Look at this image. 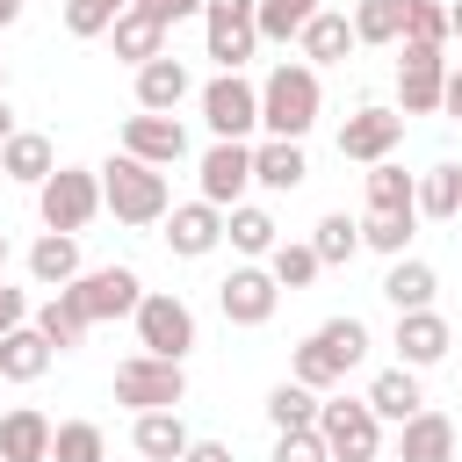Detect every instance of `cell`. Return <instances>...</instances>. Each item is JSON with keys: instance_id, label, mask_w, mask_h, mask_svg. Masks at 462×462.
I'll return each mask as SVG.
<instances>
[{"instance_id": "obj_1", "label": "cell", "mask_w": 462, "mask_h": 462, "mask_svg": "<svg viewBox=\"0 0 462 462\" xmlns=\"http://www.w3.org/2000/svg\"><path fill=\"white\" fill-rule=\"evenodd\" d=\"M318 108H325V87H318V65H303V58H282L267 79H260V130L267 137H310V123H318Z\"/></svg>"}, {"instance_id": "obj_2", "label": "cell", "mask_w": 462, "mask_h": 462, "mask_svg": "<svg viewBox=\"0 0 462 462\" xmlns=\"http://www.w3.org/2000/svg\"><path fill=\"white\" fill-rule=\"evenodd\" d=\"M94 173H101V209H108L116 224H159V217L173 209L166 166H144V159L116 152V159H108V166H94Z\"/></svg>"}, {"instance_id": "obj_3", "label": "cell", "mask_w": 462, "mask_h": 462, "mask_svg": "<svg viewBox=\"0 0 462 462\" xmlns=\"http://www.w3.org/2000/svg\"><path fill=\"white\" fill-rule=\"evenodd\" d=\"M36 217H43V231H72L79 238L101 217V173L94 166H51L36 180Z\"/></svg>"}, {"instance_id": "obj_4", "label": "cell", "mask_w": 462, "mask_h": 462, "mask_svg": "<svg viewBox=\"0 0 462 462\" xmlns=\"http://www.w3.org/2000/svg\"><path fill=\"white\" fill-rule=\"evenodd\" d=\"M318 440L332 462H383V419L368 397H318Z\"/></svg>"}, {"instance_id": "obj_5", "label": "cell", "mask_w": 462, "mask_h": 462, "mask_svg": "<svg viewBox=\"0 0 462 462\" xmlns=\"http://www.w3.org/2000/svg\"><path fill=\"white\" fill-rule=\"evenodd\" d=\"M180 397H188V368L180 361H166V354H130V361H116V404H130V411H180Z\"/></svg>"}, {"instance_id": "obj_6", "label": "cell", "mask_w": 462, "mask_h": 462, "mask_svg": "<svg viewBox=\"0 0 462 462\" xmlns=\"http://www.w3.org/2000/svg\"><path fill=\"white\" fill-rule=\"evenodd\" d=\"M130 318H137V346L144 354H166V361H188L195 354V310L173 289H144Z\"/></svg>"}, {"instance_id": "obj_7", "label": "cell", "mask_w": 462, "mask_h": 462, "mask_svg": "<svg viewBox=\"0 0 462 462\" xmlns=\"http://www.w3.org/2000/svg\"><path fill=\"white\" fill-rule=\"evenodd\" d=\"M202 43H209L217 72H245V58L260 51L253 0H202Z\"/></svg>"}, {"instance_id": "obj_8", "label": "cell", "mask_w": 462, "mask_h": 462, "mask_svg": "<svg viewBox=\"0 0 462 462\" xmlns=\"http://www.w3.org/2000/svg\"><path fill=\"white\" fill-rule=\"evenodd\" d=\"M65 296L87 310V325H108V318H130V310H137L144 282H137V267H79V274L65 282Z\"/></svg>"}, {"instance_id": "obj_9", "label": "cell", "mask_w": 462, "mask_h": 462, "mask_svg": "<svg viewBox=\"0 0 462 462\" xmlns=\"http://www.w3.org/2000/svg\"><path fill=\"white\" fill-rule=\"evenodd\" d=\"M397 116H440V87H448V58L440 43H397Z\"/></svg>"}, {"instance_id": "obj_10", "label": "cell", "mask_w": 462, "mask_h": 462, "mask_svg": "<svg viewBox=\"0 0 462 462\" xmlns=\"http://www.w3.org/2000/svg\"><path fill=\"white\" fill-rule=\"evenodd\" d=\"M202 123H209V137H253L260 130V87L245 72H217L202 87Z\"/></svg>"}, {"instance_id": "obj_11", "label": "cell", "mask_w": 462, "mask_h": 462, "mask_svg": "<svg viewBox=\"0 0 462 462\" xmlns=\"http://www.w3.org/2000/svg\"><path fill=\"white\" fill-rule=\"evenodd\" d=\"M274 303H282V282L267 274V260H245V267H231L224 282H217V310L231 318V325H267L274 318Z\"/></svg>"}, {"instance_id": "obj_12", "label": "cell", "mask_w": 462, "mask_h": 462, "mask_svg": "<svg viewBox=\"0 0 462 462\" xmlns=\"http://www.w3.org/2000/svg\"><path fill=\"white\" fill-rule=\"evenodd\" d=\"M195 180H202V202H217V209L245 202V188H253V144H245V137H217V144L202 152Z\"/></svg>"}, {"instance_id": "obj_13", "label": "cell", "mask_w": 462, "mask_h": 462, "mask_svg": "<svg viewBox=\"0 0 462 462\" xmlns=\"http://www.w3.org/2000/svg\"><path fill=\"white\" fill-rule=\"evenodd\" d=\"M404 144V116L397 108H354L346 123H339V159H361V166H375V159H390Z\"/></svg>"}, {"instance_id": "obj_14", "label": "cell", "mask_w": 462, "mask_h": 462, "mask_svg": "<svg viewBox=\"0 0 462 462\" xmlns=\"http://www.w3.org/2000/svg\"><path fill=\"white\" fill-rule=\"evenodd\" d=\"M123 152L144 159V166H180V159H188V123H180V116L137 108V116L123 123Z\"/></svg>"}, {"instance_id": "obj_15", "label": "cell", "mask_w": 462, "mask_h": 462, "mask_svg": "<svg viewBox=\"0 0 462 462\" xmlns=\"http://www.w3.org/2000/svg\"><path fill=\"white\" fill-rule=\"evenodd\" d=\"M159 224H166V245H173L180 260H202V253H217V245H224V209H217V202H202V195H195V202H180V209H166Z\"/></svg>"}, {"instance_id": "obj_16", "label": "cell", "mask_w": 462, "mask_h": 462, "mask_svg": "<svg viewBox=\"0 0 462 462\" xmlns=\"http://www.w3.org/2000/svg\"><path fill=\"white\" fill-rule=\"evenodd\" d=\"M397 361L404 368H433V361H448V346H455V332H448V318L426 303V310H397Z\"/></svg>"}, {"instance_id": "obj_17", "label": "cell", "mask_w": 462, "mask_h": 462, "mask_svg": "<svg viewBox=\"0 0 462 462\" xmlns=\"http://www.w3.org/2000/svg\"><path fill=\"white\" fill-rule=\"evenodd\" d=\"M397 462H455V419L419 404L404 426H397Z\"/></svg>"}, {"instance_id": "obj_18", "label": "cell", "mask_w": 462, "mask_h": 462, "mask_svg": "<svg viewBox=\"0 0 462 462\" xmlns=\"http://www.w3.org/2000/svg\"><path fill=\"white\" fill-rule=\"evenodd\" d=\"M188 94H195V79H188V65H180V58H166V51H159V58H144V65H137V108L173 116Z\"/></svg>"}, {"instance_id": "obj_19", "label": "cell", "mask_w": 462, "mask_h": 462, "mask_svg": "<svg viewBox=\"0 0 462 462\" xmlns=\"http://www.w3.org/2000/svg\"><path fill=\"white\" fill-rule=\"evenodd\" d=\"M0 462H51V419L36 404L0 411Z\"/></svg>"}, {"instance_id": "obj_20", "label": "cell", "mask_w": 462, "mask_h": 462, "mask_svg": "<svg viewBox=\"0 0 462 462\" xmlns=\"http://www.w3.org/2000/svg\"><path fill=\"white\" fill-rule=\"evenodd\" d=\"M296 51H303V65H346V51H354V22L332 14V7H318V14L296 29Z\"/></svg>"}, {"instance_id": "obj_21", "label": "cell", "mask_w": 462, "mask_h": 462, "mask_svg": "<svg viewBox=\"0 0 462 462\" xmlns=\"http://www.w3.org/2000/svg\"><path fill=\"white\" fill-rule=\"evenodd\" d=\"M253 180H260V188H274V195L303 188V180H310L303 144H296V137H267V144H253Z\"/></svg>"}, {"instance_id": "obj_22", "label": "cell", "mask_w": 462, "mask_h": 462, "mask_svg": "<svg viewBox=\"0 0 462 462\" xmlns=\"http://www.w3.org/2000/svg\"><path fill=\"white\" fill-rule=\"evenodd\" d=\"M51 361H58V346H51L36 325H14V332H0V383H36Z\"/></svg>"}, {"instance_id": "obj_23", "label": "cell", "mask_w": 462, "mask_h": 462, "mask_svg": "<svg viewBox=\"0 0 462 462\" xmlns=\"http://www.w3.org/2000/svg\"><path fill=\"white\" fill-rule=\"evenodd\" d=\"M419 404H426V390H419V368H404V361H397V368H383V375L368 383V411H375V419H390V426H404Z\"/></svg>"}, {"instance_id": "obj_24", "label": "cell", "mask_w": 462, "mask_h": 462, "mask_svg": "<svg viewBox=\"0 0 462 462\" xmlns=\"http://www.w3.org/2000/svg\"><path fill=\"white\" fill-rule=\"evenodd\" d=\"M188 440H195V433H188L180 411H137V426H130V448H137L144 462H180Z\"/></svg>"}, {"instance_id": "obj_25", "label": "cell", "mask_w": 462, "mask_h": 462, "mask_svg": "<svg viewBox=\"0 0 462 462\" xmlns=\"http://www.w3.org/2000/svg\"><path fill=\"white\" fill-rule=\"evenodd\" d=\"M433 289H440V274H433L426 260H411V253H397L390 274H383V303H390V310H426Z\"/></svg>"}, {"instance_id": "obj_26", "label": "cell", "mask_w": 462, "mask_h": 462, "mask_svg": "<svg viewBox=\"0 0 462 462\" xmlns=\"http://www.w3.org/2000/svg\"><path fill=\"white\" fill-rule=\"evenodd\" d=\"M108 36H116V58H130V65H144V58L166 51V22L144 14V7H123V14L108 22Z\"/></svg>"}, {"instance_id": "obj_27", "label": "cell", "mask_w": 462, "mask_h": 462, "mask_svg": "<svg viewBox=\"0 0 462 462\" xmlns=\"http://www.w3.org/2000/svg\"><path fill=\"white\" fill-rule=\"evenodd\" d=\"M51 166H58V152H51V137H43V130H14V137L0 144V173H7V180H22V188H36Z\"/></svg>"}, {"instance_id": "obj_28", "label": "cell", "mask_w": 462, "mask_h": 462, "mask_svg": "<svg viewBox=\"0 0 462 462\" xmlns=\"http://www.w3.org/2000/svg\"><path fill=\"white\" fill-rule=\"evenodd\" d=\"M224 238H231L245 260H267V253H274V238H282V224H274L260 202H231V209H224Z\"/></svg>"}, {"instance_id": "obj_29", "label": "cell", "mask_w": 462, "mask_h": 462, "mask_svg": "<svg viewBox=\"0 0 462 462\" xmlns=\"http://www.w3.org/2000/svg\"><path fill=\"white\" fill-rule=\"evenodd\" d=\"M29 274H36V289H65L79 274V238L72 231H43L29 245Z\"/></svg>"}, {"instance_id": "obj_30", "label": "cell", "mask_w": 462, "mask_h": 462, "mask_svg": "<svg viewBox=\"0 0 462 462\" xmlns=\"http://www.w3.org/2000/svg\"><path fill=\"white\" fill-rule=\"evenodd\" d=\"M29 325H36V332H43V339H51L58 354H72V346H87V332H94V325H87V310H79V303H72L65 289H51V296H43V310H36Z\"/></svg>"}, {"instance_id": "obj_31", "label": "cell", "mask_w": 462, "mask_h": 462, "mask_svg": "<svg viewBox=\"0 0 462 462\" xmlns=\"http://www.w3.org/2000/svg\"><path fill=\"white\" fill-rule=\"evenodd\" d=\"M310 253H318V267H339V260H354V253H361V217H346V209H325V217H318V231H310Z\"/></svg>"}, {"instance_id": "obj_32", "label": "cell", "mask_w": 462, "mask_h": 462, "mask_svg": "<svg viewBox=\"0 0 462 462\" xmlns=\"http://www.w3.org/2000/svg\"><path fill=\"white\" fill-rule=\"evenodd\" d=\"M368 209H419V173H404L397 159L368 166Z\"/></svg>"}, {"instance_id": "obj_33", "label": "cell", "mask_w": 462, "mask_h": 462, "mask_svg": "<svg viewBox=\"0 0 462 462\" xmlns=\"http://www.w3.org/2000/svg\"><path fill=\"white\" fill-rule=\"evenodd\" d=\"M267 426L274 433H296V426H318V390H303L296 375L267 390Z\"/></svg>"}, {"instance_id": "obj_34", "label": "cell", "mask_w": 462, "mask_h": 462, "mask_svg": "<svg viewBox=\"0 0 462 462\" xmlns=\"http://www.w3.org/2000/svg\"><path fill=\"white\" fill-rule=\"evenodd\" d=\"M354 43H404V0H354Z\"/></svg>"}, {"instance_id": "obj_35", "label": "cell", "mask_w": 462, "mask_h": 462, "mask_svg": "<svg viewBox=\"0 0 462 462\" xmlns=\"http://www.w3.org/2000/svg\"><path fill=\"white\" fill-rule=\"evenodd\" d=\"M51 462H108V433L94 419H65L51 426Z\"/></svg>"}, {"instance_id": "obj_36", "label": "cell", "mask_w": 462, "mask_h": 462, "mask_svg": "<svg viewBox=\"0 0 462 462\" xmlns=\"http://www.w3.org/2000/svg\"><path fill=\"white\" fill-rule=\"evenodd\" d=\"M325 0H253V22H260V43H296V29L318 14Z\"/></svg>"}, {"instance_id": "obj_37", "label": "cell", "mask_w": 462, "mask_h": 462, "mask_svg": "<svg viewBox=\"0 0 462 462\" xmlns=\"http://www.w3.org/2000/svg\"><path fill=\"white\" fill-rule=\"evenodd\" d=\"M411 231H419V209H368L361 217V245H375V253H404L411 245Z\"/></svg>"}, {"instance_id": "obj_38", "label": "cell", "mask_w": 462, "mask_h": 462, "mask_svg": "<svg viewBox=\"0 0 462 462\" xmlns=\"http://www.w3.org/2000/svg\"><path fill=\"white\" fill-rule=\"evenodd\" d=\"M267 274L282 282V289H310L325 267H318V253H310V238L296 245V238H274V253H267Z\"/></svg>"}, {"instance_id": "obj_39", "label": "cell", "mask_w": 462, "mask_h": 462, "mask_svg": "<svg viewBox=\"0 0 462 462\" xmlns=\"http://www.w3.org/2000/svg\"><path fill=\"white\" fill-rule=\"evenodd\" d=\"M289 375H296L303 390H318V397H325L332 383H346V368H339V361L325 354V339H318V332H310V339L296 346V361H289Z\"/></svg>"}, {"instance_id": "obj_40", "label": "cell", "mask_w": 462, "mask_h": 462, "mask_svg": "<svg viewBox=\"0 0 462 462\" xmlns=\"http://www.w3.org/2000/svg\"><path fill=\"white\" fill-rule=\"evenodd\" d=\"M419 217H433V224L462 217V188H455V166H433V173H419Z\"/></svg>"}, {"instance_id": "obj_41", "label": "cell", "mask_w": 462, "mask_h": 462, "mask_svg": "<svg viewBox=\"0 0 462 462\" xmlns=\"http://www.w3.org/2000/svg\"><path fill=\"white\" fill-rule=\"evenodd\" d=\"M318 339H325V354H332L339 368H361V361H368V325H361V318H325Z\"/></svg>"}, {"instance_id": "obj_42", "label": "cell", "mask_w": 462, "mask_h": 462, "mask_svg": "<svg viewBox=\"0 0 462 462\" xmlns=\"http://www.w3.org/2000/svg\"><path fill=\"white\" fill-rule=\"evenodd\" d=\"M404 43H448V7L440 0H404Z\"/></svg>"}, {"instance_id": "obj_43", "label": "cell", "mask_w": 462, "mask_h": 462, "mask_svg": "<svg viewBox=\"0 0 462 462\" xmlns=\"http://www.w3.org/2000/svg\"><path fill=\"white\" fill-rule=\"evenodd\" d=\"M130 0H65V29L72 36H108V22L123 14Z\"/></svg>"}, {"instance_id": "obj_44", "label": "cell", "mask_w": 462, "mask_h": 462, "mask_svg": "<svg viewBox=\"0 0 462 462\" xmlns=\"http://www.w3.org/2000/svg\"><path fill=\"white\" fill-rule=\"evenodd\" d=\"M274 462H332L318 426H296V433H274Z\"/></svg>"}, {"instance_id": "obj_45", "label": "cell", "mask_w": 462, "mask_h": 462, "mask_svg": "<svg viewBox=\"0 0 462 462\" xmlns=\"http://www.w3.org/2000/svg\"><path fill=\"white\" fill-rule=\"evenodd\" d=\"M130 7H144V14H159L166 29H173V22H188V14H202V0H130Z\"/></svg>"}, {"instance_id": "obj_46", "label": "cell", "mask_w": 462, "mask_h": 462, "mask_svg": "<svg viewBox=\"0 0 462 462\" xmlns=\"http://www.w3.org/2000/svg\"><path fill=\"white\" fill-rule=\"evenodd\" d=\"M14 325H29V296L0 282V332H14Z\"/></svg>"}, {"instance_id": "obj_47", "label": "cell", "mask_w": 462, "mask_h": 462, "mask_svg": "<svg viewBox=\"0 0 462 462\" xmlns=\"http://www.w3.org/2000/svg\"><path fill=\"white\" fill-rule=\"evenodd\" d=\"M440 116H455V123H462V58L448 65V87H440Z\"/></svg>"}, {"instance_id": "obj_48", "label": "cell", "mask_w": 462, "mask_h": 462, "mask_svg": "<svg viewBox=\"0 0 462 462\" xmlns=\"http://www.w3.org/2000/svg\"><path fill=\"white\" fill-rule=\"evenodd\" d=\"M180 462H231V448H224V440H188Z\"/></svg>"}, {"instance_id": "obj_49", "label": "cell", "mask_w": 462, "mask_h": 462, "mask_svg": "<svg viewBox=\"0 0 462 462\" xmlns=\"http://www.w3.org/2000/svg\"><path fill=\"white\" fill-rule=\"evenodd\" d=\"M14 137V108H7V94H0V144Z\"/></svg>"}, {"instance_id": "obj_50", "label": "cell", "mask_w": 462, "mask_h": 462, "mask_svg": "<svg viewBox=\"0 0 462 462\" xmlns=\"http://www.w3.org/2000/svg\"><path fill=\"white\" fill-rule=\"evenodd\" d=\"M448 36H455V43H462V0H455V7H448Z\"/></svg>"}, {"instance_id": "obj_51", "label": "cell", "mask_w": 462, "mask_h": 462, "mask_svg": "<svg viewBox=\"0 0 462 462\" xmlns=\"http://www.w3.org/2000/svg\"><path fill=\"white\" fill-rule=\"evenodd\" d=\"M14 14H22V0H0V29H7V22H14Z\"/></svg>"}, {"instance_id": "obj_52", "label": "cell", "mask_w": 462, "mask_h": 462, "mask_svg": "<svg viewBox=\"0 0 462 462\" xmlns=\"http://www.w3.org/2000/svg\"><path fill=\"white\" fill-rule=\"evenodd\" d=\"M0 267H7V231H0Z\"/></svg>"}, {"instance_id": "obj_53", "label": "cell", "mask_w": 462, "mask_h": 462, "mask_svg": "<svg viewBox=\"0 0 462 462\" xmlns=\"http://www.w3.org/2000/svg\"><path fill=\"white\" fill-rule=\"evenodd\" d=\"M0 94H7V65H0Z\"/></svg>"}, {"instance_id": "obj_54", "label": "cell", "mask_w": 462, "mask_h": 462, "mask_svg": "<svg viewBox=\"0 0 462 462\" xmlns=\"http://www.w3.org/2000/svg\"><path fill=\"white\" fill-rule=\"evenodd\" d=\"M455 188H462V166H455Z\"/></svg>"}]
</instances>
